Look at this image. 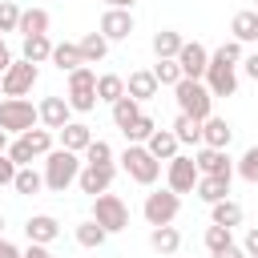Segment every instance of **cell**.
<instances>
[{
  "label": "cell",
  "instance_id": "cell-8",
  "mask_svg": "<svg viewBox=\"0 0 258 258\" xmlns=\"http://www.w3.org/2000/svg\"><path fill=\"white\" fill-rule=\"evenodd\" d=\"M32 85H36V64L24 60V56L12 60V69L0 77V93H4V97H28Z\"/></svg>",
  "mask_w": 258,
  "mask_h": 258
},
{
  "label": "cell",
  "instance_id": "cell-22",
  "mask_svg": "<svg viewBox=\"0 0 258 258\" xmlns=\"http://www.w3.org/2000/svg\"><path fill=\"white\" fill-rule=\"evenodd\" d=\"M149 246H153L161 258H173V254H177V246H181V234H177L173 226H153V234H149Z\"/></svg>",
  "mask_w": 258,
  "mask_h": 258
},
{
  "label": "cell",
  "instance_id": "cell-33",
  "mask_svg": "<svg viewBox=\"0 0 258 258\" xmlns=\"http://www.w3.org/2000/svg\"><path fill=\"white\" fill-rule=\"evenodd\" d=\"M214 226H226V230H234V226H242V206H238L234 198H226V202H218V206H214Z\"/></svg>",
  "mask_w": 258,
  "mask_h": 258
},
{
  "label": "cell",
  "instance_id": "cell-52",
  "mask_svg": "<svg viewBox=\"0 0 258 258\" xmlns=\"http://www.w3.org/2000/svg\"><path fill=\"white\" fill-rule=\"evenodd\" d=\"M0 153H8V133L0 129Z\"/></svg>",
  "mask_w": 258,
  "mask_h": 258
},
{
  "label": "cell",
  "instance_id": "cell-42",
  "mask_svg": "<svg viewBox=\"0 0 258 258\" xmlns=\"http://www.w3.org/2000/svg\"><path fill=\"white\" fill-rule=\"evenodd\" d=\"M8 157H12V161H16V165H20V169H24V165H28V161H32V157H36V153H32V145H28V141H24V137H16V141H12V145H8Z\"/></svg>",
  "mask_w": 258,
  "mask_h": 258
},
{
  "label": "cell",
  "instance_id": "cell-35",
  "mask_svg": "<svg viewBox=\"0 0 258 258\" xmlns=\"http://www.w3.org/2000/svg\"><path fill=\"white\" fill-rule=\"evenodd\" d=\"M153 133H157V125H153V117H145V113H141V117H137V121H133V125L125 129L129 145H145V141H149Z\"/></svg>",
  "mask_w": 258,
  "mask_h": 258
},
{
  "label": "cell",
  "instance_id": "cell-34",
  "mask_svg": "<svg viewBox=\"0 0 258 258\" xmlns=\"http://www.w3.org/2000/svg\"><path fill=\"white\" fill-rule=\"evenodd\" d=\"M105 238H109V230H105V226H97L93 218L77 226V242H81L85 250H97V246H105Z\"/></svg>",
  "mask_w": 258,
  "mask_h": 258
},
{
  "label": "cell",
  "instance_id": "cell-49",
  "mask_svg": "<svg viewBox=\"0 0 258 258\" xmlns=\"http://www.w3.org/2000/svg\"><path fill=\"white\" fill-rule=\"evenodd\" d=\"M214 258H246V250H242V246H226V250H218Z\"/></svg>",
  "mask_w": 258,
  "mask_h": 258
},
{
  "label": "cell",
  "instance_id": "cell-5",
  "mask_svg": "<svg viewBox=\"0 0 258 258\" xmlns=\"http://www.w3.org/2000/svg\"><path fill=\"white\" fill-rule=\"evenodd\" d=\"M77 113H89V109H97V73L93 69H77V73H69V97H64Z\"/></svg>",
  "mask_w": 258,
  "mask_h": 258
},
{
  "label": "cell",
  "instance_id": "cell-55",
  "mask_svg": "<svg viewBox=\"0 0 258 258\" xmlns=\"http://www.w3.org/2000/svg\"><path fill=\"white\" fill-rule=\"evenodd\" d=\"M254 44H258V40H254Z\"/></svg>",
  "mask_w": 258,
  "mask_h": 258
},
{
  "label": "cell",
  "instance_id": "cell-13",
  "mask_svg": "<svg viewBox=\"0 0 258 258\" xmlns=\"http://www.w3.org/2000/svg\"><path fill=\"white\" fill-rule=\"evenodd\" d=\"M101 36H105V40H125V36H133V12H129V8H105V16H101Z\"/></svg>",
  "mask_w": 258,
  "mask_h": 258
},
{
  "label": "cell",
  "instance_id": "cell-28",
  "mask_svg": "<svg viewBox=\"0 0 258 258\" xmlns=\"http://www.w3.org/2000/svg\"><path fill=\"white\" fill-rule=\"evenodd\" d=\"M125 97V81L117 77V73H105V77H97V101H109V105H117Z\"/></svg>",
  "mask_w": 258,
  "mask_h": 258
},
{
  "label": "cell",
  "instance_id": "cell-47",
  "mask_svg": "<svg viewBox=\"0 0 258 258\" xmlns=\"http://www.w3.org/2000/svg\"><path fill=\"white\" fill-rule=\"evenodd\" d=\"M12 69V52H8V44H4V36H0V77Z\"/></svg>",
  "mask_w": 258,
  "mask_h": 258
},
{
  "label": "cell",
  "instance_id": "cell-26",
  "mask_svg": "<svg viewBox=\"0 0 258 258\" xmlns=\"http://www.w3.org/2000/svg\"><path fill=\"white\" fill-rule=\"evenodd\" d=\"M52 64H56L60 73H77V69L85 64V56H81V48H77V44H69V40H64V44H56V48H52Z\"/></svg>",
  "mask_w": 258,
  "mask_h": 258
},
{
  "label": "cell",
  "instance_id": "cell-43",
  "mask_svg": "<svg viewBox=\"0 0 258 258\" xmlns=\"http://www.w3.org/2000/svg\"><path fill=\"white\" fill-rule=\"evenodd\" d=\"M16 173H20V165H16L8 153H0V185H12V181H16Z\"/></svg>",
  "mask_w": 258,
  "mask_h": 258
},
{
  "label": "cell",
  "instance_id": "cell-38",
  "mask_svg": "<svg viewBox=\"0 0 258 258\" xmlns=\"http://www.w3.org/2000/svg\"><path fill=\"white\" fill-rule=\"evenodd\" d=\"M85 165H113V149H109V141H97V137H93V145L85 149Z\"/></svg>",
  "mask_w": 258,
  "mask_h": 258
},
{
  "label": "cell",
  "instance_id": "cell-15",
  "mask_svg": "<svg viewBox=\"0 0 258 258\" xmlns=\"http://www.w3.org/2000/svg\"><path fill=\"white\" fill-rule=\"evenodd\" d=\"M24 234H28V242L48 246V242H56V238H60V222H56L52 214H32V218L24 222Z\"/></svg>",
  "mask_w": 258,
  "mask_h": 258
},
{
  "label": "cell",
  "instance_id": "cell-53",
  "mask_svg": "<svg viewBox=\"0 0 258 258\" xmlns=\"http://www.w3.org/2000/svg\"><path fill=\"white\" fill-rule=\"evenodd\" d=\"M0 234H4V214H0Z\"/></svg>",
  "mask_w": 258,
  "mask_h": 258
},
{
  "label": "cell",
  "instance_id": "cell-54",
  "mask_svg": "<svg viewBox=\"0 0 258 258\" xmlns=\"http://www.w3.org/2000/svg\"><path fill=\"white\" fill-rule=\"evenodd\" d=\"M254 12H258V8H254Z\"/></svg>",
  "mask_w": 258,
  "mask_h": 258
},
{
  "label": "cell",
  "instance_id": "cell-10",
  "mask_svg": "<svg viewBox=\"0 0 258 258\" xmlns=\"http://www.w3.org/2000/svg\"><path fill=\"white\" fill-rule=\"evenodd\" d=\"M198 177H202V173H198V161H194V157H181V153H177V157L169 161V169H165V181H169L173 194H194Z\"/></svg>",
  "mask_w": 258,
  "mask_h": 258
},
{
  "label": "cell",
  "instance_id": "cell-21",
  "mask_svg": "<svg viewBox=\"0 0 258 258\" xmlns=\"http://www.w3.org/2000/svg\"><path fill=\"white\" fill-rule=\"evenodd\" d=\"M194 189H198V198H202V202L218 206V202H226V194H230V177H206V173H202Z\"/></svg>",
  "mask_w": 258,
  "mask_h": 258
},
{
  "label": "cell",
  "instance_id": "cell-9",
  "mask_svg": "<svg viewBox=\"0 0 258 258\" xmlns=\"http://www.w3.org/2000/svg\"><path fill=\"white\" fill-rule=\"evenodd\" d=\"M206 89L214 97H234L238 93V77H234V64H226L218 52L210 56V69H206Z\"/></svg>",
  "mask_w": 258,
  "mask_h": 258
},
{
  "label": "cell",
  "instance_id": "cell-29",
  "mask_svg": "<svg viewBox=\"0 0 258 258\" xmlns=\"http://www.w3.org/2000/svg\"><path fill=\"white\" fill-rule=\"evenodd\" d=\"M230 32H234V40H238V44L258 40V12H238V16H234V24H230Z\"/></svg>",
  "mask_w": 258,
  "mask_h": 258
},
{
  "label": "cell",
  "instance_id": "cell-11",
  "mask_svg": "<svg viewBox=\"0 0 258 258\" xmlns=\"http://www.w3.org/2000/svg\"><path fill=\"white\" fill-rule=\"evenodd\" d=\"M177 64H181V77L202 81V77H206V69H210V52H206L198 40H185V44H181V52H177Z\"/></svg>",
  "mask_w": 258,
  "mask_h": 258
},
{
  "label": "cell",
  "instance_id": "cell-12",
  "mask_svg": "<svg viewBox=\"0 0 258 258\" xmlns=\"http://www.w3.org/2000/svg\"><path fill=\"white\" fill-rule=\"evenodd\" d=\"M194 161H198V173H206V177H234V165H230L226 149H210V145H202V149L194 153Z\"/></svg>",
  "mask_w": 258,
  "mask_h": 258
},
{
  "label": "cell",
  "instance_id": "cell-14",
  "mask_svg": "<svg viewBox=\"0 0 258 258\" xmlns=\"http://www.w3.org/2000/svg\"><path fill=\"white\" fill-rule=\"evenodd\" d=\"M77 185H81V194H93V198L109 194V185H113V165H85L81 177H77Z\"/></svg>",
  "mask_w": 258,
  "mask_h": 258
},
{
  "label": "cell",
  "instance_id": "cell-39",
  "mask_svg": "<svg viewBox=\"0 0 258 258\" xmlns=\"http://www.w3.org/2000/svg\"><path fill=\"white\" fill-rule=\"evenodd\" d=\"M226 246H234L230 230H226V226H210V230H206V250L218 254V250H226Z\"/></svg>",
  "mask_w": 258,
  "mask_h": 258
},
{
  "label": "cell",
  "instance_id": "cell-19",
  "mask_svg": "<svg viewBox=\"0 0 258 258\" xmlns=\"http://www.w3.org/2000/svg\"><path fill=\"white\" fill-rule=\"evenodd\" d=\"M89 145H93V133H89V125H81V121H69V125L60 129V149L85 153Z\"/></svg>",
  "mask_w": 258,
  "mask_h": 258
},
{
  "label": "cell",
  "instance_id": "cell-41",
  "mask_svg": "<svg viewBox=\"0 0 258 258\" xmlns=\"http://www.w3.org/2000/svg\"><path fill=\"white\" fill-rule=\"evenodd\" d=\"M238 173H242L250 185L258 181V145H250V149L242 153V161H238Z\"/></svg>",
  "mask_w": 258,
  "mask_h": 258
},
{
  "label": "cell",
  "instance_id": "cell-16",
  "mask_svg": "<svg viewBox=\"0 0 258 258\" xmlns=\"http://www.w3.org/2000/svg\"><path fill=\"white\" fill-rule=\"evenodd\" d=\"M157 77H153V69H137V73H129V81H125V97H133L137 105L141 101H149V97H157Z\"/></svg>",
  "mask_w": 258,
  "mask_h": 258
},
{
  "label": "cell",
  "instance_id": "cell-30",
  "mask_svg": "<svg viewBox=\"0 0 258 258\" xmlns=\"http://www.w3.org/2000/svg\"><path fill=\"white\" fill-rule=\"evenodd\" d=\"M137 117H141V105H137L133 97H121V101L113 105V125H117L121 133H125V129H129V125H133Z\"/></svg>",
  "mask_w": 258,
  "mask_h": 258
},
{
  "label": "cell",
  "instance_id": "cell-46",
  "mask_svg": "<svg viewBox=\"0 0 258 258\" xmlns=\"http://www.w3.org/2000/svg\"><path fill=\"white\" fill-rule=\"evenodd\" d=\"M242 69H246V77H250V81H258V52H250V56L242 60Z\"/></svg>",
  "mask_w": 258,
  "mask_h": 258
},
{
  "label": "cell",
  "instance_id": "cell-17",
  "mask_svg": "<svg viewBox=\"0 0 258 258\" xmlns=\"http://www.w3.org/2000/svg\"><path fill=\"white\" fill-rule=\"evenodd\" d=\"M36 109H40V121H44V129H56V133L69 125V113H73V105H69L64 97H44Z\"/></svg>",
  "mask_w": 258,
  "mask_h": 258
},
{
  "label": "cell",
  "instance_id": "cell-7",
  "mask_svg": "<svg viewBox=\"0 0 258 258\" xmlns=\"http://www.w3.org/2000/svg\"><path fill=\"white\" fill-rule=\"evenodd\" d=\"M93 222L105 226L109 234H117V230L129 226V210H125V202L117 194H101V198H93Z\"/></svg>",
  "mask_w": 258,
  "mask_h": 258
},
{
  "label": "cell",
  "instance_id": "cell-51",
  "mask_svg": "<svg viewBox=\"0 0 258 258\" xmlns=\"http://www.w3.org/2000/svg\"><path fill=\"white\" fill-rule=\"evenodd\" d=\"M109 8H133V0H105Z\"/></svg>",
  "mask_w": 258,
  "mask_h": 258
},
{
  "label": "cell",
  "instance_id": "cell-2",
  "mask_svg": "<svg viewBox=\"0 0 258 258\" xmlns=\"http://www.w3.org/2000/svg\"><path fill=\"white\" fill-rule=\"evenodd\" d=\"M173 97H177V109L185 113V117H194V121H206V117H214V93L202 85V81H177V89H173Z\"/></svg>",
  "mask_w": 258,
  "mask_h": 258
},
{
  "label": "cell",
  "instance_id": "cell-31",
  "mask_svg": "<svg viewBox=\"0 0 258 258\" xmlns=\"http://www.w3.org/2000/svg\"><path fill=\"white\" fill-rule=\"evenodd\" d=\"M173 137H177L181 145H198V141H202V121L177 113V121H173Z\"/></svg>",
  "mask_w": 258,
  "mask_h": 258
},
{
  "label": "cell",
  "instance_id": "cell-27",
  "mask_svg": "<svg viewBox=\"0 0 258 258\" xmlns=\"http://www.w3.org/2000/svg\"><path fill=\"white\" fill-rule=\"evenodd\" d=\"M52 48H56V44H52L48 36H24V52H20V56L32 60V64H40V60H52Z\"/></svg>",
  "mask_w": 258,
  "mask_h": 258
},
{
  "label": "cell",
  "instance_id": "cell-20",
  "mask_svg": "<svg viewBox=\"0 0 258 258\" xmlns=\"http://www.w3.org/2000/svg\"><path fill=\"white\" fill-rule=\"evenodd\" d=\"M177 145H181V141L173 137V129H157V133L145 141V149H149L157 161H173V157H177Z\"/></svg>",
  "mask_w": 258,
  "mask_h": 258
},
{
  "label": "cell",
  "instance_id": "cell-6",
  "mask_svg": "<svg viewBox=\"0 0 258 258\" xmlns=\"http://www.w3.org/2000/svg\"><path fill=\"white\" fill-rule=\"evenodd\" d=\"M177 210H181V194H173V189H153L145 198V206H141L149 226H173Z\"/></svg>",
  "mask_w": 258,
  "mask_h": 258
},
{
  "label": "cell",
  "instance_id": "cell-40",
  "mask_svg": "<svg viewBox=\"0 0 258 258\" xmlns=\"http://www.w3.org/2000/svg\"><path fill=\"white\" fill-rule=\"evenodd\" d=\"M20 12L24 8H16L12 0H0V32H16L20 28Z\"/></svg>",
  "mask_w": 258,
  "mask_h": 258
},
{
  "label": "cell",
  "instance_id": "cell-1",
  "mask_svg": "<svg viewBox=\"0 0 258 258\" xmlns=\"http://www.w3.org/2000/svg\"><path fill=\"white\" fill-rule=\"evenodd\" d=\"M81 169H85L81 153H73V149H52V153L44 157V185H48L52 194H64V189L81 177Z\"/></svg>",
  "mask_w": 258,
  "mask_h": 258
},
{
  "label": "cell",
  "instance_id": "cell-25",
  "mask_svg": "<svg viewBox=\"0 0 258 258\" xmlns=\"http://www.w3.org/2000/svg\"><path fill=\"white\" fill-rule=\"evenodd\" d=\"M77 48H81L85 64H97V60H105V52H109V40H105L101 32H85V36L77 40Z\"/></svg>",
  "mask_w": 258,
  "mask_h": 258
},
{
  "label": "cell",
  "instance_id": "cell-36",
  "mask_svg": "<svg viewBox=\"0 0 258 258\" xmlns=\"http://www.w3.org/2000/svg\"><path fill=\"white\" fill-rule=\"evenodd\" d=\"M153 77H157V85H169V89H177V81H185L177 60H157L153 64Z\"/></svg>",
  "mask_w": 258,
  "mask_h": 258
},
{
  "label": "cell",
  "instance_id": "cell-18",
  "mask_svg": "<svg viewBox=\"0 0 258 258\" xmlns=\"http://www.w3.org/2000/svg\"><path fill=\"white\" fill-rule=\"evenodd\" d=\"M230 137H234V129H230L226 117H206V121H202V145H210V149H226Z\"/></svg>",
  "mask_w": 258,
  "mask_h": 258
},
{
  "label": "cell",
  "instance_id": "cell-37",
  "mask_svg": "<svg viewBox=\"0 0 258 258\" xmlns=\"http://www.w3.org/2000/svg\"><path fill=\"white\" fill-rule=\"evenodd\" d=\"M24 141L32 145V153H36V157H48V153H52V129H28V133H24Z\"/></svg>",
  "mask_w": 258,
  "mask_h": 258
},
{
  "label": "cell",
  "instance_id": "cell-32",
  "mask_svg": "<svg viewBox=\"0 0 258 258\" xmlns=\"http://www.w3.org/2000/svg\"><path fill=\"white\" fill-rule=\"evenodd\" d=\"M12 189H16V194H24V198H32V194H40V189H44V173H36L32 165H24V169L16 173V181H12Z\"/></svg>",
  "mask_w": 258,
  "mask_h": 258
},
{
  "label": "cell",
  "instance_id": "cell-3",
  "mask_svg": "<svg viewBox=\"0 0 258 258\" xmlns=\"http://www.w3.org/2000/svg\"><path fill=\"white\" fill-rule=\"evenodd\" d=\"M36 121H40V109L32 101H24V97H4L0 101V129L4 133L24 137L28 129H36Z\"/></svg>",
  "mask_w": 258,
  "mask_h": 258
},
{
  "label": "cell",
  "instance_id": "cell-4",
  "mask_svg": "<svg viewBox=\"0 0 258 258\" xmlns=\"http://www.w3.org/2000/svg\"><path fill=\"white\" fill-rule=\"evenodd\" d=\"M121 169H125L137 185H153L157 173H161V161H157L145 145H129V149L121 153Z\"/></svg>",
  "mask_w": 258,
  "mask_h": 258
},
{
  "label": "cell",
  "instance_id": "cell-23",
  "mask_svg": "<svg viewBox=\"0 0 258 258\" xmlns=\"http://www.w3.org/2000/svg\"><path fill=\"white\" fill-rule=\"evenodd\" d=\"M16 32H20V36H48V12H44V8H24Z\"/></svg>",
  "mask_w": 258,
  "mask_h": 258
},
{
  "label": "cell",
  "instance_id": "cell-45",
  "mask_svg": "<svg viewBox=\"0 0 258 258\" xmlns=\"http://www.w3.org/2000/svg\"><path fill=\"white\" fill-rule=\"evenodd\" d=\"M242 250H246V258H258V226H250V230H246Z\"/></svg>",
  "mask_w": 258,
  "mask_h": 258
},
{
  "label": "cell",
  "instance_id": "cell-50",
  "mask_svg": "<svg viewBox=\"0 0 258 258\" xmlns=\"http://www.w3.org/2000/svg\"><path fill=\"white\" fill-rule=\"evenodd\" d=\"M0 258H20V250H16L8 238H0Z\"/></svg>",
  "mask_w": 258,
  "mask_h": 258
},
{
  "label": "cell",
  "instance_id": "cell-24",
  "mask_svg": "<svg viewBox=\"0 0 258 258\" xmlns=\"http://www.w3.org/2000/svg\"><path fill=\"white\" fill-rule=\"evenodd\" d=\"M181 32H173V28H161L157 36H153V52H157V60H177V52H181Z\"/></svg>",
  "mask_w": 258,
  "mask_h": 258
},
{
  "label": "cell",
  "instance_id": "cell-44",
  "mask_svg": "<svg viewBox=\"0 0 258 258\" xmlns=\"http://www.w3.org/2000/svg\"><path fill=\"white\" fill-rule=\"evenodd\" d=\"M218 56H222L226 64H238V60H246V56H242V44H238V40H226V44L218 48Z\"/></svg>",
  "mask_w": 258,
  "mask_h": 258
},
{
  "label": "cell",
  "instance_id": "cell-48",
  "mask_svg": "<svg viewBox=\"0 0 258 258\" xmlns=\"http://www.w3.org/2000/svg\"><path fill=\"white\" fill-rule=\"evenodd\" d=\"M20 258H52V254H48V246H36V242H28V250H24Z\"/></svg>",
  "mask_w": 258,
  "mask_h": 258
}]
</instances>
